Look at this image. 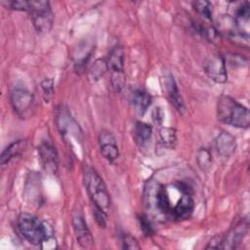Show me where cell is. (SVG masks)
<instances>
[{
  "label": "cell",
  "mask_w": 250,
  "mask_h": 250,
  "mask_svg": "<svg viewBox=\"0 0 250 250\" xmlns=\"http://www.w3.org/2000/svg\"><path fill=\"white\" fill-rule=\"evenodd\" d=\"M217 117L224 124L246 129L250 125L249 109L233 98L223 95L217 103Z\"/></svg>",
  "instance_id": "6da1fadb"
},
{
  "label": "cell",
  "mask_w": 250,
  "mask_h": 250,
  "mask_svg": "<svg viewBox=\"0 0 250 250\" xmlns=\"http://www.w3.org/2000/svg\"><path fill=\"white\" fill-rule=\"evenodd\" d=\"M144 202L146 210L156 217L171 216V200L165 186L150 179L145 185Z\"/></svg>",
  "instance_id": "7a4b0ae2"
},
{
  "label": "cell",
  "mask_w": 250,
  "mask_h": 250,
  "mask_svg": "<svg viewBox=\"0 0 250 250\" xmlns=\"http://www.w3.org/2000/svg\"><path fill=\"white\" fill-rule=\"evenodd\" d=\"M83 177L86 190L94 204V207L107 214L111 207V199L103 178L93 167L90 166L85 167Z\"/></svg>",
  "instance_id": "3957f363"
},
{
  "label": "cell",
  "mask_w": 250,
  "mask_h": 250,
  "mask_svg": "<svg viewBox=\"0 0 250 250\" xmlns=\"http://www.w3.org/2000/svg\"><path fill=\"white\" fill-rule=\"evenodd\" d=\"M17 226L20 233L30 244L40 245L50 238L46 225L29 213H21L17 220Z\"/></svg>",
  "instance_id": "277c9868"
},
{
  "label": "cell",
  "mask_w": 250,
  "mask_h": 250,
  "mask_svg": "<svg viewBox=\"0 0 250 250\" xmlns=\"http://www.w3.org/2000/svg\"><path fill=\"white\" fill-rule=\"evenodd\" d=\"M29 14L34 28L38 33H47L54 22V14L48 1H30Z\"/></svg>",
  "instance_id": "5b68a950"
},
{
  "label": "cell",
  "mask_w": 250,
  "mask_h": 250,
  "mask_svg": "<svg viewBox=\"0 0 250 250\" xmlns=\"http://www.w3.org/2000/svg\"><path fill=\"white\" fill-rule=\"evenodd\" d=\"M12 107L16 114L21 118H29L34 111L35 100L32 93L24 88H15L10 94Z\"/></svg>",
  "instance_id": "8992f818"
},
{
  "label": "cell",
  "mask_w": 250,
  "mask_h": 250,
  "mask_svg": "<svg viewBox=\"0 0 250 250\" xmlns=\"http://www.w3.org/2000/svg\"><path fill=\"white\" fill-rule=\"evenodd\" d=\"M56 122L58 129L65 142H69L70 138H75L78 142L82 141V132L79 125L63 106L58 108Z\"/></svg>",
  "instance_id": "52a82bcc"
},
{
  "label": "cell",
  "mask_w": 250,
  "mask_h": 250,
  "mask_svg": "<svg viewBox=\"0 0 250 250\" xmlns=\"http://www.w3.org/2000/svg\"><path fill=\"white\" fill-rule=\"evenodd\" d=\"M206 75L216 83H226L228 80V73L226 67L225 58L218 53L210 55L203 65Z\"/></svg>",
  "instance_id": "ba28073f"
},
{
  "label": "cell",
  "mask_w": 250,
  "mask_h": 250,
  "mask_svg": "<svg viewBox=\"0 0 250 250\" xmlns=\"http://www.w3.org/2000/svg\"><path fill=\"white\" fill-rule=\"evenodd\" d=\"M72 227L78 244L83 248H93L95 241L84 220L83 214L78 210L72 215Z\"/></svg>",
  "instance_id": "9c48e42d"
},
{
  "label": "cell",
  "mask_w": 250,
  "mask_h": 250,
  "mask_svg": "<svg viewBox=\"0 0 250 250\" xmlns=\"http://www.w3.org/2000/svg\"><path fill=\"white\" fill-rule=\"evenodd\" d=\"M249 223L247 219L241 220L238 224L232 227L227 234L222 236L221 249H235L244 239L248 232Z\"/></svg>",
  "instance_id": "30bf717a"
},
{
  "label": "cell",
  "mask_w": 250,
  "mask_h": 250,
  "mask_svg": "<svg viewBox=\"0 0 250 250\" xmlns=\"http://www.w3.org/2000/svg\"><path fill=\"white\" fill-rule=\"evenodd\" d=\"M249 21H250V6L248 2H243L237 6L232 19L233 28L236 35L243 37L246 41L249 38Z\"/></svg>",
  "instance_id": "8fae6325"
},
{
  "label": "cell",
  "mask_w": 250,
  "mask_h": 250,
  "mask_svg": "<svg viewBox=\"0 0 250 250\" xmlns=\"http://www.w3.org/2000/svg\"><path fill=\"white\" fill-rule=\"evenodd\" d=\"M161 85L165 95L167 96L170 103L174 105V107L180 112L184 113L186 110L184 100L180 94L177 83L171 73L165 74L161 78Z\"/></svg>",
  "instance_id": "7c38bea8"
},
{
  "label": "cell",
  "mask_w": 250,
  "mask_h": 250,
  "mask_svg": "<svg viewBox=\"0 0 250 250\" xmlns=\"http://www.w3.org/2000/svg\"><path fill=\"white\" fill-rule=\"evenodd\" d=\"M101 153L108 162H113L119 156V148L114 135L109 130H102L99 135Z\"/></svg>",
  "instance_id": "4fadbf2b"
},
{
  "label": "cell",
  "mask_w": 250,
  "mask_h": 250,
  "mask_svg": "<svg viewBox=\"0 0 250 250\" xmlns=\"http://www.w3.org/2000/svg\"><path fill=\"white\" fill-rule=\"evenodd\" d=\"M178 202L172 207L171 217L176 221H185L191 217L194 209V201L191 192H181Z\"/></svg>",
  "instance_id": "5bb4252c"
},
{
  "label": "cell",
  "mask_w": 250,
  "mask_h": 250,
  "mask_svg": "<svg viewBox=\"0 0 250 250\" xmlns=\"http://www.w3.org/2000/svg\"><path fill=\"white\" fill-rule=\"evenodd\" d=\"M38 154L43 168L49 173H56L58 170V151L49 142H43L38 146Z\"/></svg>",
  "instance_id": "9a60e30c"
},
{
  "label": "cell",
  "mask_w": 250,
  "mask_h": 250,
  "mask_svg": "<svg viewBox=\"0 0 250 250\" xmlns=\"http://www.w3.org/2000/svg\"><path fill=\"white\" fill-rule=\"evenodd\" d=\"M215 146L220 156L228 158L235 152L237 145L234 136H232L229 132H222L216 138Z\"/></svg>",
  "instance_id": "2e32d148"
},
{
  "label": "cell",
  "mask_w": 250,
  "mask_h": 250,
  "mask_svg": "<svg viewBox=\"0 0 250 250\" xmlns=\"http://www.w3.org/2000/svg\"><path fill=\"white\" fill-rule=\"evenodd\" d=\"M151 96L148 92H146L145 89L137 88L134 89L131 93V103L135 108V110L143 115L146 109L151 104Z\"/></svg>",
  "instance_id": "e0dca14e"
},
{
  "label": "cell",
  "mask_w": 250,
  "mask_h": 250,
  "mask_svg": "<svg viewBox=\"0 0 250 250\" xmlns=\"http://www.w3.org/2000/svg\"><path fill=\"white\" fill-rule=\"evenodd\" d=\"M107 69L111 73L124 72V50L120 46L113 47L106 59Z\"/></svg>",
  "instance_id": "ac0fdd59"
},
{
  "label": "cell",
  "mask_w": 250,
  "mask_h": 250,
  "mask_svg": "<svg viewBox=\"0 0 250 250\" xmlns=\"http://www.w3.org/2000/svg\"><path fill=\"white\" fill-rule=\"evenodd\" d=\"M26 147L25 140H18L11 143L8 146L4 148L0 156V163L2 166L8 164L13 158L21 155L24 148Z\"/></svg>",
  "instance_id": "d6986e66"
},
{
  "label": "cell",
  "mask_w": 250,
  "mask_h": 250,
  "mask_svg": "<svg viewBox=\"0 0 250 250\" xmlns=\"http://www.w3.org/2000/svg\"><path fill=\"white\" fill-rule=\"evenodd\" d=\"M152 134V128L149 124L138 121L134 127V138L139 146L146 145Z\"/></svg>",
  "instance_id": "ffe728a7"
},
{
  "label": "cell",
  "mask_w": 250,
  "mask_h": 250,
  "mask_svg": "<svg viewBox=\"0 0 250 250\" xmlns=\"http://www.w3.org/2000/svg\"><path fill=\"white\" fill-rule=\"evenodd\" d=\"M159 138L162 145L168 148H174L177 144V134L174 128L162 127L159 130Z\"/></svg>",
  "instance_id": "44dd1931"
},
{
  "label": "cell",
  "mask_w": 250,
  "mask_h": 250,
  "mask_svg": "<svg viewBox=\"0 0 250 250\" xmlns=\"http://www.w3.org/2000/svg\"><path fill=\"white\" fill-rule=\"evenodd\" d=\"M196 162L202 171H209L212 166V155L210 151L205 147L199 148L196 153Z\"/></svg>",
  "instance_id": "7402d4cb"
},
{
  "label": "cell",
  "mask_w": 250,
  "mask_h": 250,
  "mask_svg": "<svg viewBox=\"0 0 250 250\" xmlns=\"http://www.w3.org/2000/svg\"><path fill=\"white\" fill-rule=\"evenodd\" d=\"M193 9L199 14L202 18L208 21H212L213 15V6L209 1H195L192 2Z\"/></svg>",
  "instance_id": "603a6c76"
},
{
  "label": "cell",
  "mask_w": 250,
  "mask_h": 250,
  "mask_svg": "<svg viewBox=\"0 0 250 250\" xmlns=\"http://www.w3.org/2000/svg\"><path fill=\"white\" fill-rule=\"evenodd\" d=\"M137 219L140 225V229H142L144 235L146 237L152 236L154 234V229L148 216L146 214H139Z\"/></svg>",
  "instance_id": "cb8c5ba5"
},
{
  "label": "cell",
  "mask_w": 250,
  "mask_h": 250,
  "mask_svg": "<svg viewBox=\"0 0 250 250\" xmlns=\"http://www.w3.org/2000/svg\"><path fill=\"white\" fill-rule=\"evenodd\" d=\"M2 4L7 7L8 9L15 10V11H29L30 1L25 0H10V1H2Z\"/></svg>",
  "instance_id": "d4e9b609"
},
{
  "label": "cell",
  "mask_w": 250,
  "mask_h": 250,
  "mask_svg": "<svg viewBox=\"0 0 250 250\" xmlns=\"http://www.w3.org/2000/svg\"><path fill=\"white\" fill-rule=\"evenodd\" d=\"M121 243L123 249L129 250H139L141 249V245L139 244L138 240L129 233H124L121 237Z\"/></svg>",
  "instance_id": "484cf974"
},
{
  "label": "cell",
  "mask_w": 250,
  "mask_h": 250,
  "mask_svg": "<svg viewBox=\"0 0 250 250\" xmlns=\"http://www.w3.org/2000/svg\"><path fill=\"white\" fill-rule=\"evenodd\" d=\"M41 89L43 92V96L45 101H49L54 94V81L53 79H45L41 82Z\"/></svg>",
  "instance_id": "4316f807"
},
{
  "label": "cell",
  "mask_w": 250,
  "mask_h": 250,
  "mask_svg": "<svg viewBox=\"0 0 250 250\" xmlns=\"http://www.w3.org/2000/svg\"><path fill=\"white\" fill-rule=\"evenodd\" d=\"M107 69L106 66V62L104 60H98L95 64L93 65L92 68V74L93 77L95 79H99L101 76H103V74L104 73V71Z\"/></svg>",
  "instance_id": "83f0119b"
},
{
  "label": "cell",
  "mask_w": 250,
  "mask_h": 250,
  "mask_svg": "<svg viewBox=\"0 0 250 250\" xmlns=\"http://www.w3.org/2000/svg\"><path fill=\"white\" fill-rule=\"evenodd\" d=\"M106 215L107 214H105L102 210L94 207L93 216H94V219H95L97 225L100 228H105V226H106Z\"/></svg>",
  "instance_id": "f1b7e54d"
},
{
  "label": "cell",
  "mask_w": 250,
  "mask_h": 250,
  "mask_svg": "<svg viewBox=\"0 0 250 250\" xmlns=\"http://www.w3.org/2000/svg\"><path fill=\"white\" fill-rule=\"evenodd\" d=\"M151 117H152L153 122H154L156 125H161L162 122H163V120H164V112L162 111V109H161L160 107H155V108L152 110Z\"/></svg>",
  "instance_id": "f546056e"
},
{
  "label": "cell",
  "mask_w": 250,
  "mask_h": 250,
  "mask_svg": "<svg viewBox=\"0 0 250 250\" xmlns=\"http://www.w3.org/2000/svg\"><path fill=\"white\" fill-rule=\"evenodd\" d=\"M221 242H222V236H220V235L214 236L208 242L205 249H221Z\"/></svg>",
  "instance_id": "4dcf8cb0"
}]
</instances>
